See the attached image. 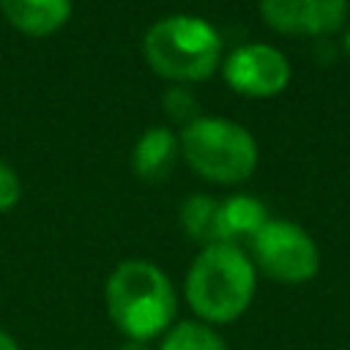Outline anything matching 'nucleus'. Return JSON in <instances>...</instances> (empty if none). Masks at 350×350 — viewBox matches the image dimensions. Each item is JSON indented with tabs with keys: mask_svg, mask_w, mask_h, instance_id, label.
I'll list each match as a JSON object with an SVG mask.
<instances>
[{
	"mask_svg": "<svg viewBox=\"0 0 350 350\" xmlns=\"http://www.w3.org/2000/svg\"><path fill=\"white\" fill-rule=\"evenodd\" d=\"M342 44H345V52L350 55V27H347V33H345V41H342Z\"/></svg>",
	"mask_w": 350,
	"mask_h": 350,
	"instance_id": "obj_17",
	"label": "nucleus"
},
{
	"mask_svg": "<svg viewBox=\"0 0 350 350\" xmlns=\"http://www.w3.org/2000/svg\"><path fill=\"white\" fill-rule=\"evenodd\" d=\"M0 350H22V345L14 339V334H8L5 328H0Z\"/></svg>",
	"mask_w": 350,
	"mask_h": 350,
	"instance_id": "obj_15",
	"label": "nucleus"
},
{
	"mask_svg": "<svg viewBox=\"0 0 350 350\" xmlns=\"http://www.w3.org/2000/svg\"><path fill=\"white\" fill-rule=\"evenodd\" d=\"M180 150L189 167L211 183H241L257 167L254 137L227 118H197L183 126Z\"/></svg>",
	"mask_w": 350,
	"mask_h": 350,
	"instance_id": "obj_4",
	"label": "nucleus"
},
{
	"mask_svg": "<svg viewBox=\"0 0 350 350\" xmlns=\"http://www.w3.org/2000/svg\"><path fill=\"white\" fill-rule=\"evenodd\" d=\"M142 52L156 74L172 82H200L219 66L221 36L202 16L172 14L148 27Z\"/></svg>",
	"mask_w": 350,
	"mask_h": 350,
	"instance_id": "obj_3",
	"label": "nucleus"
},
{
	"mask_svg": "<svg viewBox=\"0 0 350 350\" xmlns=\"http://www.w3.org/2000/svg\"><path fill=\"white\" fill-rule=\"evenodd\" d=\"M219 208L221 202L213 200L211 194H191L180 205V224L191 241H200L202 246L219 243L221 230H219Z\"/></svg>",
	"mask_w": 350,
	"mask_h": 350,
	"instance_id": "obj_12",
	"label": "nucleus"
},
{
	"mask_svg": "<svg viewBox=\"0 0 350 350\" xmlns=\"http://www.w3.org/2000/svg\"><path fill=\"white\" fill-rule=\"evenodd\" d=\"M19 197H22V183H19L16 172L5 161H0V213L11 211L19 202Z\"/></svg>",
	"mask_w": 350,
	"mask_h": 350,
	"instance_id": "obj_14",
	"label": "nucleus"
},
{
	"mask_svg": "<svg viewBox=\"0 0 350 350\" xmlns=\"http://www.w3.org/2000/svg\"><path fill=\"white\" fill-rule=\"evenodd\" d=\"M221 74L235 93L249 98H271L287 88L290 63L279 49L268 44H246L230 52Z\"/></svg>",
	"mask_w": 350,
	"mask_h": 350,
	"instance_id": "obj_6",
	"label": "nucleus"
},
{
	"mask_svg": "<svg viewBox=\"0 0 350 350\" xmlns=\"http://www.w3.org/2000/svg\"><path fill=\"white\" fill-rule=\"evenodd\" d=\"M3 16L27 36H49L71 16V0H0Z\"/></svg>",
	"mask_w": 350,
	"mask_h": 350,
	"instance_id": "obj_8",
	"label": "nucleus"
},
{
	"mask_svg": "<svg viewBox=\"0 0 350 350\" xmlns=\"http://www.w3.org/2000/svg\"><path fill=\"white\" fill-rule=\"evenodd\" d=\"M104 309L123 339L159 342L178 320V293L150 260H123L104 282Z\"/></svg>",
	"mask_w": 350,
	"mask_h": 350,
	"instance_id": "obj_1",
	"label": "nucleus"
},
{
	"mask_svg": "<svg viewBox=\"0 0 350 350\" xmlns=\"http://www.w3.org/2000/svg\"><path fill=\"white\" fill-rule=\"evenodd\" d=\"M252 262L279 284H304L317 276L320 252L304 227L287 219H268L252 238Z\"/></svg>",
	"mask_w": 350,
	"mask_h": 350,
	"instance_id": "obj_5",
	"label": "nucleus"
},
{
	"mask_svg": "<svg viewBox=\"0 0 350 350\" xmlns=\"http://www.w3.org/2000/svg\"><path fill=\"white\" fill-rule=\"evenodd\" d=\"M118 350H156L153 342H134V339H123Z\"/></svg>",
	"mask_w": 350,
	"mask_h": 350,
	"instance_id": "obj_16",
	"label": "nucleus"
},
{
	"mask_svg": "<svg viewBox=\"0 0 350 350\" xmlns=\"http://www.w3.org/2000/svg\"><path fill=\"white\" fill-rule=\"evenodd\" d=\"M175 156H178V139H175V134L167 126H153V129H148L137 139L131 164H134V172L142 180L159 183V180H164L170 175V170L175 164Z\"/></svg>",
	"mask_w": 350,
	"mask_h": 350,
	"instance_id": "obj_9",
	"label": "nucleus"
},
{
	"mask_svg": "<svg viewBox=\"0 0 350 350\" xmlns=\"http://www.w3.org/2000/svg\"><path fill=\"white\" fill-rule=\"evenodd\" d=\"M268 221L265 205L252 194H232L219 208V230L221 241L238 243V238H254Z\"/></svg>",
	"mask_w": 350,
	"mask_h": 350,
	"instance_id": "obj_10",
	"label": "nucleus"
},
{
	"mask_svg": "<svg viewBox=\"0 0 350 350\" xmlns=\"http://www.w3.org/2000/svg\"><path fill=\"white\" fill-rule=\"evenodd\" d=\"M161 107H164L170 120L183 123V126H189L191 120L200 118L197 115L200 104H197V98H194V93L189 88H167L164 96H161Z\"/></svg>",
	"mask_w": 350,
	"mask_h": 350,
	"instance_id": "obj_13",
	"label": "nucleus"
},
{
	"mask_svg": "<svg viewBox=\"0 0 350 350\" xmlns=\"http://www.w3.org/2000/svg\"><path fill=\"white\" fill-rule=\"evenodd\" d=\"M257 290V268L238 243H208L191 260L183 279V298L191 314L213 328L246 314Z\"/></svg>",
	"mask_w": 350,
	"mask_h": 350,
	"instance_id": "obj_2",
	"label": "nucleus"
},
{
	"mask_svg": "<svg viewBox=\"0 0 350 350\" xmlns=\"http://www.w3.org/2000/svg\"><path fill=\"white\" fill-rule=\"evenodd\" d=\"M260 14L284 36H328L347 19V0H260Z\"/></svg>",
	"mask_w": 350,
	"mask_h": 350,
	"instance_id": "obj_7",
	"label": "nucleus"
},
{
	"mask_svg": "<svg viewBox=\"0 0 350 350\" xmlns=\"http://www.w3.org/2000/svg\"><path fill=\"white\" fill-rule=\"evenodd\" d=\"M156 350H230L219 328L189 317V320H175L167 334L156 342Z\"/></svg>",
	"mask_w": 350,
	"mask_h": 350,
	"instance_id": "obj_11",
	"label": "nucleus"
}]
</instances>
